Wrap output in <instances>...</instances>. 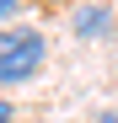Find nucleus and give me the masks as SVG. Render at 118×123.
Returning a JSON list of instances; mask_svg holds the SVG:
<instances>
[{
  "label": "nucleus",
  "instance_id": "423d86ee",
  "mask_svg": "<svg viewBox=\"0 0 118 123\" xmlns=\"http://www.w3.org/2000/svg\"><path fill=\"white\" fill-rule=\"evenodd\" d=\"M0 16H11V11H6V6H0Z\"/></svg>",
  "mask_w": 118,
  "mask_h": 123
},
{
  "label": "nucleus",
  "instance_id": "f03ea898",
  "mask_svg": "<svg viewBox=\"0 0 118 123\" xmlns=\"http://www.w3.org/2000/svg\"><path fill=\"white\" fill-rule=\"evenodd\" d=\"M75 32L81 37H107L113 32V11L107 6H81L75 11Z\"/></svg>",
  "mask_w": 118,
  "mask_h": 123
},
{
  "label": "nucleus",
  "instance_id": "20e7f679",
  "mask_svg": "<svg viewBox=\"0 0 118 123\" xmlns=\"http://www.w3.org/2000/svg\"><path fill=\"white\" fill-rule=\"evenodd\" d=\"M97 123H118V112H102V118H97Z\"/></svg>",
  "mask_w": 118,
  "mask_h": 123
},
{
  "label": "nucleus",
  "instance_id": "f257e3e1",
  "mask_svg": "<svg viewBox=\"0 0 118 123\" xmlns=\"http://www.w3.org/2000/svg\"><path fill=\"white\" fill-rule=\"evenodd\" d=\"M43 59H48L43 32H32V27H11V32H0V86L32 80L38 70H43Z\"/></svg>",
  "mask_w": 118,
  "mask_h": 123
},
{
  "label": "nucleus",
  "instance_id": "39448f33",
  "mask_svg": "<svg viewBox=\"0 0 118 123\" xmlns=\"http://www.w3.org/2000/svg\"><path fill=\"white\" fill-rule=\"evenodd\" d=\"M0 6H6V11H16V0H0Z\"/></svg>",
  "mask_w": 118,
  "mask_h": 123
},
{
  "label": "nucleus",
  "instance_id": "7ed1b4c3",
  "mask_svg": "<svg viewBox=\"0 0 118 123\" xmlns=\"http://www.w3.org/2000/svg\"><path fill=\"white\" fill-rule=\"evenodd\" d=\"M11 112H16V107H11V102H0V123H11Z\"/></svg>",
  "mask_w": 118,
  "mask_h": 123
}]
</instances>
